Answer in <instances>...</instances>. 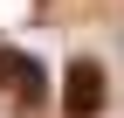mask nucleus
I'll list each match as a JSON object with an SVG mask.
<instances>
[{"mask_svg":"<svg viewBox=\"0 0 124 118\" xmlns=\"http://www.w3.org/2000/svg\"><path fill=\"white\" fill-rule=\"evenodd\" d=\"M97 111H103V63L76 56L62 69V118H97Z\"/></svg>","mask_w":124,"mask_h":118,"instance_id":"obj_1","label":"nucleus"},{"mask_svg":"<svg viewBox=\"0 0 124 118\" xmlns=\"http://www.w3.org/2000/svg\"><path fill=\"white\" fill-rule=\"evenodd\" d=\"M0 90H7L14 104H41V97H48V69H41L35 56H21V49H0Z\"/></svg>","mask_w":124,"mask_h":118,"instance_id":"obj_2","label":"nucleus"}]
</instances>
